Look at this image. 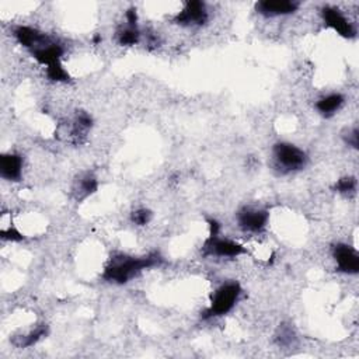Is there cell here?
I'll return each mask as SVG.
<instances>
[{
	"label": "cell",
	"mask_w": 359,
	"mask_h": 359,
	"mask_svg": "<svg viewBox=\"0 0 359 359\" xmlns=\"http://www.w3.org/2000/svg\"><path fill=\"white\" fill-rule=\"evenodd\" d=\"M97 188H99L97 178L93 174L86 173L79 177L74 190H75V194L78 195V198L83 199V198L90 197L92 194H94L97 191Z\"/></svg>",
	"instance_id": "cell-12"
},
{
	"label": "cell",
	"mask_w": 359,
	"mask_h": 359,
	"mask_svg": "<svg viewBox=\"0 0 359 359\" xmlns=\"http://www.w3.org/2000/svg\"><path fill=\"white\" fill-rule=\"evenodd\" d=\"M269 222V213L265 209L246 206L237 213L239 226L249 233H261Z\"/></svg>",
	"instance_id": "cell-5"
},
{
	"label": "cell",
	"mask_w": 359,
	"mask_h": 359,
	"mask_svg": "<svg viewBox=\"0 0 359 359\" xmlns=\"http://www.w3.org/2000/svg\"><path fill=\"white\" fill-rule=\"evenodd\" d=\"M275 165L282 173H294L303 170L308 165V155L298 147L288 142H279L272 151Z\"/></svg>",
	"instance_id": "cell-3"
},
{
	"label": "cell",
	"mask_w": 359,
	"mask_h": 359,
	"mask_svg": "<svg viewBox=\"0 0 359 359\" xmlns=\"http://www.w3.org/2000/svg\"><path fill=\"white\" fill-rule=\"evenodd\" d=\"M240 295L242 288L237 282H226L221 285L219 288L213 292L209 308L205 310L203 317L212 319L228 315L236 306Z\"/></svg>",
	"instance_id": "cell-2"
},
{
	"label": "cell",
	"mask_w": 359,
	"mask_h": 359,
	"mask_svg": "<svg viewBox=\"0 0 359 359\" xmlns=\"http://www.w3.org/2000/svg\"><path fill=\"white\" fill-rule=\"evenodd\" d=\"M335 190L340 194H353L356 190V180L353 177H344L335 184Z\"/></svg>",
	"instance_id": "cell-17"
},
{
	"label": "cell",
	"mask_w": 359,
	"mask_h": 359,
	"mask_svg": "<svg viewBox=\"0 0 359 359\" xmlns=\"http://www.w3.org/2000/svg\"><path fill=\"white\" fill-rule=\"evenodd\" d=\"M299 9L298 2L292 0H262L256 5L258 15L264 17H282L294 15Z\"/></svg>",
	"instance_id": "cell-8"
},
{
	"label": "cell",
	"mask_w": 359,
	"mask_h": 359,
	"mask_svg": "<svg viewBox=\"0 0 359 359\" xmlns=\"http://www.w3.org/2000/svg\"><path fill=\"white\" fill-rule=\"evenodd\" d=\"M117 40L119 45H124V47L136 45L140 41V31L137 26H131L126 23L124 27H121L117 31Z\"/></svg>",
	"instance_id": "cell-14"
},
{
	"label": "cell",
	"mask_w": 359,
	"mask_h": 359,
	"mask_svg": "<svg viewBox=\"0 0 359 359\" xmlns=\"http://www.w3.org/2000/svg\"><path fill=\"white\" fill-rule=\"evenodd\" d=\"M205 256H213L219 258H235L242 254H246L247 250L240 243L221 237L219 233H210L208 240L203 244Z\"/></svg>",
	"instance_id": "cell-4"
},
{
	"label": "cell",
	"mask_w": 359,
	"mask_h": 359,
	"mask_svg": "<svg viewBox=\"0 0 359 359\" xmlns=\"http://www.w3.org/2000/svg\"><path fill=\"white\" fill-rule=\"evenodd\" d=\"M345 142L348 143L349 147H352L353 149H358V145H359V135H358V129L353 128L352 131H349L345 136Z\"/></svg>",
	"instance_id": "cell-18"
},
{
	"label": "cell",
	"mask_w": 359,
	"mask_h": 359,
	"mask_svg": "<svg viewBox=\"0 0 359 359\" xmlns=\"http://www.w3.org/2000/svg\"><path fill=\"white\" fill-rule=\"evenodd\" d=\"M152 219V212L149 209H136L132 213V222L137 226H145Z\"/></svg>",
	"instance_id": "cell-16"
},
{
	"label": "cell",
	"mask_w": 359,
	"mask_h": 359,
	"mask_svg": "<svg viewBox=\"0 0 359 359\" xmlns=\"http://www.w3.org/2000/svg\"><path fill=\"white\" fill-rule=\"evenodd\" d=\"M45 335H47V326L45 324H40L34 330L20 335V337H16L13 340V344L16 347H19V348H30V347L35 345Z\"/></svg>",
	"instance_id": "cell-13"
},
{
	"label": "cell",
	"mask_w": 359,
	"mask_h": 359,
	"mask_svg": "<svg viewBox=\"0 0 359 359\" xmlns=\"http://www.w3.org/2000/svg\"><path fill=\"white\" fill-rule=\"evenodd\" d=\"M333 257L335 260L337 268L348 275L358 274L359 271V256L356 250L348 244L340 243L333 249Z\"/></svg>",
	"instance_id": "cell-9"
},
{
	"label": "cell",
	"mask_w": 359,
	"mask_h": 359,
	"mask_svg": "<svg viewBox=\"0 0 359 359\" xmlns=\"http://www.w3.org/2000/svg\"><path fill=\"white\" fill-rule=\"evenodd\" d=\"M45 74H47V78L49 81L56 82V83H65V82L70 81L69 72L66 70V67L63 66L62 62H56V63H52V65L47 66Z\"/></svg>",
	"instance_id": "cell-15"
},
{
	"label": "cell",
	"mask_w": 359,
	"mask_h": 359,
	"mask_svg": "<svg viewBox=\"0 0 359 359\" xmlns=\"http://www.w3.org/2000/svg\"><path fill=\"white\" fill-rule=\"evenodd\" d=\"M209 19V13L206 5L203 2H188L184 8L174 16V23L183 27H201Z\"/></svg>",
	"instance_id": "cell-6"
},
{
	"label": "cell",
	"mask_w": 359,
	"mask_h": 359,
	"mask_svg": "<svg viewBox=\"0 0 359 359\" xmlns=\"http://www.w3.org/2000/svg\"><path fill=\"white\" fill-rule=\"evenodd\" d=\"M160 262L162 257L158 253H149L140 257L119 254L111 258L108 265L104 268L103 278L107 282L122 285L137 276L142 271L156 267Z\"/></svg>",
	"instance_id": "cell-1"
},
{
	"label": "cell",
	"mask_w": 359,
	"mask_h": 359,
	"mask_svg": "<svg viewBox=\"0 0 359 359\" xmlns=\"http://www.w3.org/2000/svg\"><path fill=\"white\" fill-rule=\"evenodd\" d=\"M322 17L327 27L333 28L337 34H340L344 38H353L356 34V30L353 24L345 17V15L334 6H324L322 9Z\"/></svg>",
	"instance_id": "cell-7"
},
{
	"label": "cell",
	"mask_w": 359,
	"mask_h": 359,
	"mask_svg": "<svg viewBox=\"0 0 359 359\" xmlns=\"http://www.w3.org/2000/svg\"><path fill=\"white\" fill-rule=\"evenodd\" d=\"M23 158L17 153H3L0 158V176L8 181H20L23 177Z\"/></svg>",
	"instance_id": "cell-10"
},
{
	"label": "cell",
	"mask_w": 359,
	"mask_h": 359,
	"mask_svg": "<svg viewBox=\"0 0 359 359\" xmlns=\"http://www.w3.org/2000/svg\"><path fill=\"white\" fill-rule=\"evenodd\" d=\"M344 104V97L338 93L328 94L316 103V110L326 118L333 117Z\"/></svg>",
	"instance_id": "cell-11"
}]
</instances>
